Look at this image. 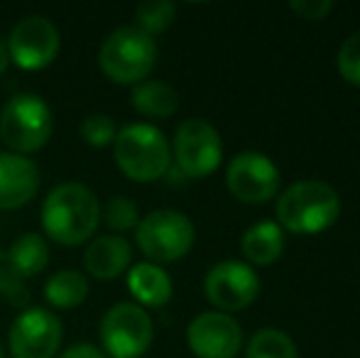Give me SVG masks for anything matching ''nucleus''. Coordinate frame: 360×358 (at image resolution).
Instances as JSON below:
<instances>
[{"instance_id": "f257e3e1", "label": "nucleus", "mask_w": 360, "mask_h": 358, "mask_svg": "<svg viewBox=\"0 0 360 358\" xmlns=\"http://www.w3.org/2000/svg\"><path fill=\"white\" fill-rule=\"evenodd\" d=\"M39 221L49 241L74 248L96 236L101 224V201L91 186L81 181H62L44 196Z\"/></svg>"}, {"instance_id": "f03ea898", "label": "nucleus", "mask_w": 360, "mask_h": 358, "mask_svg": "<svg viewBox=\"0 0 360 358\" xmlns=\"http://www.w3.org/2000/svg\"><path fill=\"white\" fill-rule=\"evenodd\" d=\"M113 160L130 181H157L172 167V148L167 135L152 123H130L113 140Z\"/></svg>"}, {"instance_id": "7ed1b4c3", "label": "nucleus", "mask_w": 360, "mask_h": 358, "mask_svg": "<svg viewBox=\"0 0 360 358\" xmlns=\"http://www.w3.org/2000/svg\"><path fill=\"white\" fill-rule=\"evenodd\" d=\"M275 211L282 231L319 234L336 224L341 214V196L331 184L321 179L294 181L277 196Z\"/></svg>"}, {"instance_id": "20e7f679", "label": "nucleus", "mask_w": 360, "mask_h": 358, "mask_svg": "<svg viewBox=\"0 0 360 358\" xmlns=\"http://www.w3.org/2000/svg\"><path fill=\"white\" fill-rule=\"evenodd\" d=\"M157 64V42L135 25L115 27L101 42L98 67L105 79L120 87H135L145 82Z\"/></svg>"}, {"instance_id": "39448f33", "label": "nucleus", "mask_w": 360, "mask_h": 358, "mask_svg": "<svg viewBox=\"0 0 360 358\" xmlns=\"http://www.w3.org/2000/svg\"><path fill=\"white\" fill-rule=\"evenodd\" d=\"M54 118L49 103L37 94H15L0 108V138L8 153L34 155L49 143Z\"/></svg>"}, {"instance_id": "423d86ee", "label": "nucleus", "mask_w": 360, "mask_h": 358, "mask_svg": "<svg viewBox=\"0 0 360 358\" xmlns=\"http://www.w3.org/2000/svg\"><path fill=\"white\" fill-rule=\"evenodd\" d=\"M196 231L186 214L176 209H155L135 229V243L150 263H176L194 248Z\"/></svg>"}, {"instance_id": "0eeeda50", "label": "nucleus", "mask_w": 360, "mask_h": 358, "mask_svg": "<svg viewBox=\"0 0 360 358\" xmlns=\"http://www.w3.org/2000/svg\"><path fill=\"white\" fill-rule=\"evenodd\" d=\"M101 351L108 358H143L155 339V324L135 302H118L98 324Z\"/></svg>"}, {"instance_id": "6e6552de", "label": "nucleus", "mask_w": 360, "mask_h": 358, "mask_svg": "<svg viewBox=\"0 0 360 358\" xmlns=\"http://www.w3.org/2000/svg\"><path fill=\"white\" fill-rule=\"evenodd\" d=\"M172 160L184 177H209L216 172L223 160L221 135L204 118L181 120L174 130V140H172Z\"/></svg>"}, {"instance_id": "1a4fd4ad", "label": "nucleus", "mask_w": 360, "mask_h": 358, "mask_svg": "<svg viewBox=\"0 0 360 358\" xmlns=\"http://www.w3.org/2000/svg\"><path fill=\"white\" fill-rule=\"evenodd\" d=\"M5 44H8L10 64H15L22 72H39L57 59L62 49V37H59L57 25L49 18L27 15L10 30Z\"/></svg>"}, {"instance_id": "9d476101", "label": "nucleus", "mask_w": 360, "mask_h": 358, "mask_svg": "<svg viewBox=\"0 0 360 358\" xmlns=\"http://www.w3.org/2000/svg\"><path fill=\"white\" fill-rule=\"evenodd\" d=\"M62 319L44 307L22 309L8 331V351L13 358H54L62 349Z\"/></svg>"}, {"instance_id": "9b49d317", "label": "nucleus", "mask_w": 360, "mask_h": 358, "mask_svg": "<svg viewBox=\"0 0 360 358\" xmlns=\"http://www.w3.org/2000/svg\"><path fill=\"white\" fill-rule=\"evenodd\" d=\"M204 295L216 312H240L250 307L260 295V277L248 263L240 260H223L206 272Z\"/></svg>"}, {"instance_id": "f8f14e48", "label": "nucleus", "mask_w": 360, "mask_h": 358, "mask_svg": "<svg viewBox=\"0 0 360 358\" xmlns=\"http://www.w3.org/2000/svg\"><path fill=\"white\" fill-rule=\"evenodd\" d=\"M226 186L243 204H265L280 191V170L267 155L245 150L228 162Z\"/></svg>"}, {"instance_id": "ddd939ff", "label": "nucleus", "mask_w": 360, "mask_h": 358, "mask_svg": "<svg viewBox=\"0 0 360 358\" xmlns=\"http://www.w3.org/2000/svg\"><path fill=\"white\" fill-rule=\"evenodd\" d=\"M186 344L196 358H236L243 349V329L231 314L201 312L186 326Z\"/></svg>"}, {"instance_id": "4468645a", "label": "nucleus", "mask_w": 360, "mask_h": 358, "mask_svg": "<svg viewBox=\"0 0 360 358\" xmlns=\"http://www.w3.org/2000/svg\"><path fill=\"white\" fill-rule=\"evenodd\" d=\"M39 191V170L25 155L0 153V211L27 206Z\"/></svg>"}, {"instance_id": "2eb2a0df", "label": "nucleus", "mask_w": 360, "mask_h": 358, "mask_svg": "<svg viewBox=\"0 0 360 358\" xmlns=\"http://www.w3.org/2000/svg\"><path fill=\"white\" fill-rule=\"evenodd\" d=\"M130 263H133V245L125 241V236H96L84 250V268L96 280H115L130 270Z\"/></svg>"}, {"instance_id": "dca6fc26", "label": "nucleus", "mask_w": 360, "mask_h": 358, "mask_svg": "<svg viewBox=\"0 0 360 358\" xmlns=\"http://www.w3.org/2000/svg\"><path fill=\"white\" fill-rule=\"evenodd\" d=\"M128 292L133 295L135 305L145 307H165L172 300V277L162 265L143 260L138 265H130L128 270Z\"/></svg>"}, {"instance_id": "f3484780", "label": "nucleus", "mask_w": 360, "mask_h": 358, "mask_svg": "<svg viewBox=\"0 0 360 358\" xmlns=\"http://www.w3.org/2000/svg\"><path fill=\"white\" fill-rule=\"evenodd\" d=\"M240 250L248 263L272 265L275 260H280L282 250H285V231L275 221H257L243 234Z\"/></svg>"}, {"instance_id": "a211bd4d", "label": "nucleus", "mask_w": 360, "mask_h": 358, "mask_svg": "<svg viewBox=\"0 0 360 358\" xmlns=\"http://www.w3.org/2000/svg\"><path fill=\"white\" fill-rule=\"evenodd\" d=\"M5 265L20 277L30 280V277L39 275L49 263V245L42 234H22L10 243V248L3 253Z\"/></svg>"}, {"instance_id": "6ab92c4d", "label": "nucleus", "mask_w": 360, "mask_h": 358, "mask_svg": "<svg viewBox=\"0 0 360 358\" xmlns=\"http://www.w3.org/2000/svg\"><path fill=\"white\" fill-rule=\"evenodd\" d=\"M130 103L145 118H169L179 108V94L167 82L145 79L130 91Z\"/></svg>"}, {"instance_id": "aec40b11", "label": "nucleus", "mask_w": 360, "mask_h": 358, "mask_svg": "<svg viewBox=\"0 0 360 358\" xmlns=\"http://www.w3.org/2000/svg\"><path fill=\"white\" fill-rule=\"evenodd\" d=\"M89 297V280L81 270H57L44 282V300L54 309H76Z\"/></svg>"}, {"instance_id": "412c9836", "label": "nucleus", "mask_w": 360, "mask_h": 358, "mask_svg": "<svg viewBox=\"0 0 360 358\" xmlns=\"http://www.w3.org/2000/svg\"><path fill=\"white\" fill-rule=\"evenodd\" d=\"M245 358H297V346L287 331L260 329L248 341Z\"/></svg>"}, {"instance_id": "4be33fe9", "label": "nucleus", "mask_w": 360, "mask_h": 358, "mask_svg": "<svg viewBox=\"0 0 360 358\" xmlns=\"http://www.w3.org/2000/svg\"><path fill=\"white\" fill-rule=\"evenodd\" d=\"M176 18V5L169 0H147L135 8V27L143 30L145 34L155 37V34L165 32Z\"/></svg>"}, {"instance_id": "5701e85b", "label": "nucleus", "mask_w": 360, "mask_h": 358, "mask_svg": "<svg viewBox=\"0 0 360 358\" xmlns=\"http://www.w3.org/2000/svg\"><path fill=\"white\" fill-rule=\"evenodd\" d=\"M101 219H103V224L108 226L115 236H120V234H125V231L138 229L140 211H138V204H135L133 199H128V196H110L103 204V209H101Z\"/></svg>"}, {"instance_id": "b1692460", "label": "nucleus", "mask_w": 360, "mask_h": 358, "mask_svg": "<svg viewBox=\"0 0 360 358\" xmlns=\"http://www.w3.org/2000/svg\"><path fill=\"white\" fill-rule=\"evenodd\" d=\"M79 135L91 148H108L118 135V125L108 113H89L79 125Z\"/></svg>"}, {"instance_id": "393cba45", "label": "nucleus", "mask_w": 360, "mask_h": 358, "mask_svg": "<svg viewBox=\"0 0 360 358\" xmlns=\"http://www.w3.org/2000/svg\"><path fill=\"white\" fill-rule=\"evenodd\" d=\"M338 74L353 87H360V32H353L346 42L338 47L336 57Z\"/></svg>"}, {"instance_id": "a878e982", "label": "nucleus", "mask_w": 360, "mask_h": 358, "mask_svg": "<svg viewBox=\"0 0 360 358\" xmlns=\"http://www.w3.org/2000/svg\"><path fill=\"white\" fill-rule=\"evenodd\" d=\"M0 295L13 307H27L30 302V287L25 277L13 272L8 265H0Z\"/></svg>"}, {"instance_id": "bb28decb", "label": "nucleus", "mask_w": 360, "mask_h": 358, "mask_svg": "<svg viewBox=\"0 0 360 358\" xmlns=\"http://www.w3.org/2000/svg\"><path fill=\"white\" fill-rule=\"evenodd\" d=\"M289 8H292L302 20L319 23V20H323L328 13H331L333 3H331V0H292V3H289Z\"/></svg>"}, {"instance_id": "cd10ccee", "label": "nucleus", "mask_w": 360, "mask_h": 358, "mask_svg": "<svg viewBox=\"0 0 360 358\" xmlns=\"http://www.w3.org/2000/svg\"><path fill=\"white\" fill-rule=\"evenodd\" d=\"M59 358H108V356L94 344H74V346H69Z\"/></svg>"}, {"instance_id": "c85d7f7f", "label": "nucleus", "mask_w": 360, "mask_h": 358, "mask_svg": "<svg viewBox=\"0 0 360 358\" xmlns=\"http://www.w3.org/2000/svg\"><path fill=\"white\" fill-rule=\"evenodd\" d=\"M10 67V54H8V44L5 39H0V74H5V69Z\"/></svg>"}, {"instance_id": "c756f323", "label": "nucleus", "mask_w": 360, "mask_h": 358, "mask_svg": "<svg viewBox=\"0 0 360 358\" xmlns=\"http://www.w3.org/2000/svg\"><path fill=\"white\" fill-rule=\"evenodd\" d=\"M0 358H5V356H3V346H0Z\"/></svg>"}]
</instances>
